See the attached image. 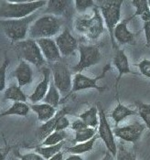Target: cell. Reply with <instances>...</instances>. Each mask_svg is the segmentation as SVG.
Returning <instances> with one entry per match:
<instances>
[{"label": "cell", "mask_w": 150, "mask_h": 160, "mask_svg": "<svg viewBox=\"0 0 150 160\" xmlns=\"http://www.w3.org/2000/svg\"><path fill=\"white\" fill-rule=\"evenodd\" d=\"M48 4V1H1L0 17L7 19H20L33 15L34 12Z\"/></svg>", "instance_id": "obj_1"}, {"label": "cell", "mask_w": 150, "mask_h": 160, "mask_svg": "<svg viewBox=\"0 0 150 160\" xmlns=\"http://www.w3.org/2000/svg\"><path fill=\"white\" fill-rule=\"evenodd\" d=\"M62 26V20L53 15H45L40 17L30 26L28 34L33 38H50L59 33Z\"/></svg>", "instance_id": "obj_2"}, {"label": "cell", "mask_w": 150, "mask_h": 160, "mask_svg": "<svg viewBox=\"0 0 150 160\" xmlns=\"http://www.w3.org/2000/svg\"><path fill=\"white\" fill-rule=\"evenodd\" d=\"M92 17H81L75 21V28L78 32L85 35L90 39H97L104 31L103 18L97 7L93 8Z\"/></svg>", "instance_id": "obj_3"}, {"label": "cell", "mask_w": 150, "mask_h": 160, "mask_svg": "<svg viewBox=\"0 0 150 160\" xmlns=\"http://www.w3.org/2000/svg\"><path fill=\"white\" fill-rule=\"evenodd\" d=\"M123 3H124L123 0H111V1H103L102 4L100 6L101 14L102 15L103 21L110 33L111 42L113 49H117L113 32L115 27L119 24L121 18V8Z\"/></svg>", "instance_id": "obj_4"}, {"label": "cell", "mask_w": 150, "mask_h": 160, "mask_svg": "<svg viewBox=\"0 0 150 160\" xmlns=\"http://www.w3.org/2000/svg\"><path fill=\"white\" fill-rule=\"evenodd\" d=\"M36 18V14L27 17L20 19H6L1 20L0 24L5 34L12 41H22L25 39L26 36L29 30V28Z\"/></svg>", "instance_id": "obj_5"}, {"label": "cell", "mask_w": 150, "mask_h": 160, "mask_svg": "<svg viewBox=\"0 0 150 160\" xmlns=\"http://www.w3.org/2000/svg\"><path fill=\"white\" fill-rule=\"evenodd\" d=\"M16 47L23 61L31 63L37 67H40L45 64L46 60L36 40L32 38L22 40L19 41Z\"/></svg>", "instance_id": "obj_6"}, {"label": "cell", "mask_w": 150, "mask_h": 160, "mask_svg": "<svg viewBox=\"0 0 150 160\" xmlns=\"http://www.w3.org/2000/svg\"><path fill=\"white\" fill-rule=\"evenodd\" d=\"M78 49L80 52V61L73 67V71L76 73H81L83 70L101 62L102 54L97 46L81 44Z\"/></svg>", "instance_id": "obj_7"}, {"label": "cell", "mask_w": 150, "mask_h": 160, "mask_svg": "<svg viewBox=\"0 0 150 160\" xmlns=\"http://www.w3.org/2000/svg\"><path fill=\"white\" fill-rule=\"evenodd\" d=\"M51 71L52 81L59 92L63 94L71 92L73 82L72 81V72L68 67L63 63L56 62L52 65Z\"/></svg>", "instance_id": "obj_8"}, {"label": "cell", "mask_w": 150, "mask_h": 160, "mask_svg": "<svg viewBox=\"0 0 150 160\" xmlns=\"http://www.w3.org/2000/svg\"><path fill=\"white\" fill-rule=\"evenodd\" d=\"M98 111H99V128H98V135L100 138L103 141L104 145L106 146L108 152H110L115 158L117 155V147L114 140V134L112 131L110 124L107 121L105 112L103 111L101 104H98Z\"/></svg>", "instance_id": "obj_9"}, {"label": "cell", "mask_w": 150, "mask_h": 160, "mask_svg": "<svg viewBox=\"0 0 150 160\" xmlns=\"http://www.w3.org/2000/svg\"><path fill=\"white\" fill-rule=\"evenodd\" d=\"M111 69V65L110 64H106L105 67L103 68L102 73L98 75L95 78H89L87 76L83 75L82 73H76L73 79V83H72V89L71 93H73L79 91H82V90H87V89H95L97 90L99 92H103L105 91V87L99 86L97 84V82L102 79L104 77V75L106 72ZM70 93V94H71Z\"/></svg>", "instance_id": "obj_10"}, {"label": "cell", "mask_w": 150, "mask_h": 160, "mask_svg": "<svg viewBox=\"0 0 150 160\" xmlns=\"http://www.w3.org/2000/svg\"><path fill=\"white\" fill-rule=\"evenodd\" d=\"M146 129V124L135 122V123L125 125L124 127H115L113 130L114 136L125 140L126 142L136 143L140 139L144 130Z\"/></svg>", "instance_id": "obj_11"}, {"label": "cell", "mask_w": 150, "mask_h": 160, "mask_svg": "<svg viewBox=\"0 0 150 160\" xmlns=\"http://www.w3.org/2000/svg\"><path fill=\"white\" fill-rule=\"evenodd\" d=\"M55 41H56V44L59 48L61 54L64 57L72 55L77 48H79L76 38L72 35L70 30L67 28L61 35H59L56 38Z\"/></svg>", "instance_id": "obj_12"}, {"label": "cell", "mask_w": 150, "mask_h": 160, "mask_svg": "<svg viewBox=\"0 0 150 160\" xmlns=\"http://www.w3.org/2000/svg\"><path fill=\"white\" fill-rule=\"evenodd\" d=\"M36 41L41 49L42 54L46 61L49 62H56L61 61L62 54L55 40H53L52 38H39Z\"/></svg>", "instance_id": "obj_13"}, {"label": "cell", "mask_w": 150, "mask_h": 160, "mask_svg": "<svg viewBox=\"0 0 150 160\" xmlns=\"http://www.w3.org/2000/svg\"><path fill=\"white\" fill-rule=\"evenodd\" d=\"M134 18V16L125 18L122 22H120L114 28V38L117 40L120 44H135V34L132 33L128 28V22Z\"/></svg>", "instance_id": "obj_14"}, {"label": "cell", "mask_w": 150, "mask_h": 160, "mask_svg": "<svg viewBox=\"0 0 150 160\" xmlns=\"http://www.w3.org/2000/svg\"><path fill=\"white\" fill-rule=\"evenodd\" d=\"M50 79H51L50 78V70L48 68H44L42 81L38 84V86L36 87L33 93L28 97L33 104H36L38 102L44 100L45 96L48 93L49 88H50V82H51Z\"/></svg>", "instance_id": "obj_15"}, {"label": "cell", "mask_w": 150, "mask_h": 160, "mask_svg": "<svg viewBox=\"0 0 150 160\" xmlns=\"http://www.w3.org/2000/svg\"><path fill=\"white\" fill-rule=\"evenodd\" d=\"M112 63L114 64V66L118 72V76H117L116 82H115V86L117 88V85H118L122 76H124L125 74L132 73V72L130 70L128 58L123 49H117V51L113 57Z\"/></svg>", "instance_id": "obj_16"}, {"label": "cell", "mask_w": 150, "mask_h": 160, "mask_svg": "<svg viewBox=\"0 0 150 160\" xmlns=\"http://www.w3.org/2000/svg\"><path fill=\"white\" fill-rule=\"evenodd\" d=\"M14 76L16 77L18 86L20 88L31 83L33 80V72L28 62L23 60L20 61L18 66L16 68L14 72Z\"/></svg>", "instance_id": "obj_17"}, {"label": "cell", "mask_w": 150, "mask_h": 160, "mask_svg": "<svg viewBox=\"0 0 150 160\" xmlns=\"http://www.w3.org/2000/svg\"><path fill=\"white\" fill-rule=\"evenodd\" d=\"M29 107L32 111L37 113L38 121L43 122V123H47L50 119H52L56 114L55 107L51 106L50 104H47V103L30 104Z\"/></svg>", "instance_id": "obj_18"}, {"label": "cell", "mask_w": 150, "mask_h": 160, "mask_svg": "<svg viewBox=\"0 0 150 160\" xmlns=\"http://www.w3.org/2000/svg\"><path fill=\"white\" fill-rule=\"evenodd\" d=\"M135 114H137V112L126 107L124 104H122L120 102L119 99L117 98V105L112 110V114H111L114 123L118 124L119 123H121L123 120H125L126 117H128L130 115H135Z\"/></svg>", "instance_id": "obj_19"}, {"label": "cell", "mask_w": 150, "mask_h": 160, "mask_svg": "<svg viewBox=\"0 0 150 160\" xmlns=\"http://www.w3.org/2000/svg\"><path fill=\"white\" fill-rule=\"evenodd\" d=\"M79 118L83 121L91 128H96L99 126V111L97 106H92L89 110L78 115Z\"/></svg>", "instance_id": "obj_20"}, {"label": "cell", "mask_w": 150, "mask_h": 160, "mask_svg": "<svg viewBox=\"0 0 150 160\" xmlns=\"http://www.w3.org/2000/svg\"><path fill=\"white\" fill-rule=\"evenodd\" d=\"M132 5L136 8V13L134 17H141L144 22H147L150 19V8L148 1L147 0H133Z\"/></svg>", "instance_id": "obj_21"}, {"label": "cell", "mask_w": 150, "mask_h": 160, "mask_svg": "<svg viewBox=\"0 0 150 160\" xmlns=\"http://www.w3.org/2000/svg\"><path fill=\"white\" fill-rule=\"evenodd\" d=\"M70 3L71 1L66 0H50L48 1V8L46 12L56 17L59 15H62L65 10H67L68 5Z\"/></svg>", "instance_id": "obj_22"}, {"label": "cell", "mask_w": 150, "mask_h": 160, "mask_svg": "<svg viewBox=\"0 0 150 160\" xmlns=\"http://www.w3.org/2000/svg\"><path fill=\"white\" fill-rule=\"evenodd\" d=\"M30 107L26 102H15L8 110L1 113V116L7 115H19V116H27L29 112Z\"/></svg>", "instance_id": "obj_23"}, {"label": "cell", "mask_w": 150, "mask_h": 160, "mask_svg": "<svg viewBox=\"0 0 150 160\" xmlns=\"http://www.w3.org/2000/svg\"><path fill=\"white\" fill-rule=\"evenodd\" d=\"M4 98L7 100H13L15 102H27V96L21 90V88L16 85H11L5 90Z\"/></svg>", "instance_id": "obj_24"}, {"label": "cell", "mask_w": 150, "mask_h": 160, "mask_svg": "<svg viewBox=\"0 0 150 160\" xmlns=\"http://www.w3.org/2000/svg\"><path fill=\"white\" fill-rule=\"evenodd\" d=\"M62 113V111L57 112L55 114V116L50 119V121H48L47 123H44L38 129V138L39 139H46L50 134H52L53 132H55V128H56V123L58 121V118L60 116V114Z\"/></svg>", "instance_id": "obj_25"}, {"label": "cell", "mask_w": 150, "mask_h": 160, "mask_svg": "<svg viewBox=\"0 0 150 160\" xmlns=\"http://www.w3.org/2000/svg\"><path fill=\"white\" fill-rule=\"evenodd\" d=\"M100 136L99 135H96L95 136H93L91 140L86 141V142H83V143H79V144H76L75 146L72 147V148H68V151L71 152L72 155H81V154H83V153H86L91 151L93 146H94V143L96 142V140L99 138Z\"/></svg>", "instance_id": "obj_26"}, {"label": "cell", "mask_w": 150, "mask_h": 160, "mask_svg": "<svg viewBox=\"0 0 150 160\" xmlns=\"http://www.w3.org/2000/svg\"><path fill=\"white\" fill-rule=\"evenodd\" d=\"M64 142H62L55 146H50V147H38L36 148L35 151L38 155H40L43 158L50 160L51 158H53L55 155L61 152V149L62 148Z\"/></svg>", "instance_id": "obj_27"}, {"label": "cell", "mask_w": 150, "mask_h": 160, "mask_svg": "<svg viewBox=\"0 0 150 160\" xmlns=\"http://www.w3.org/2000/svg\"><path fill=\"white\" fill-rule=\"evenodd\" d=\"M60 101H61L60 92L57 89V87L55 86L53 81H51L49 91H48V93L45 96L43 102H44V103L50 104V105L53 106V107H57L59 105V103H60Z\"/></svg>", "instance_id": "obj_28"}, {"label": "cell", "mask_w": 150, "mask_h": 160, "mask_svg": "<svg viewBox=\"0 0 150 160\" xmlns=\"http://www.w3.org/2000/svg\"><path fill=\"white\" fill-rule=\"evenodd\" d=\"M67 133L63 131H55L52 134H50L46 139L42 142V147H50V146H55L60 143L63 142V140L67 137Z\"/></svg>", "instance_id": "obj_29"}, {"label": "cell", "mask_w": 150, "mask_h": 160, "mask_svg": "<svg viewBox=\"0 0 150 160\" xmlns=\"http://www.w3.org/2000/svg\"><path fill=\"white\" fill-rule=\"evenodd\" d=\"M136 105L138 109L139 116L144 121L146 126L150 130V104L138 101L136 102Z\"/></svg>", "instance_id": "obj_30"}, {"label": "cell", "mask_w": 150, "mask_h": 160, "mask_svg": "<svg viewBox=\"0 0 150 160\" xmlns=\"http://www.w3.org/2000/svg\"><path fill=\"white\" fill-rule=\"evenodd\" d=\"M96 136V130L94 128L88 127L82 131L75 132L74 143L75 144H79V143L86 142V141L91 140L93 136Z\"/></svg>", "instance_id": "obj_31"}, {"label": "cell", "mask_w": 150, "mask_h": 160, "mask_svg": "<svg viewBox=\"0 0 150 160\" xmlns=\"http://www.w3.org/2000/svg\"><path fill=\"white\" fill-rule=\"evenodd\" d=\"M94 2L92 0H76L75 1V8L78 12H85L88 8H94Z\"/></svg>", "instance_id": "obj_32"}, {"label": "cell", "mask_w": 150, "mask_h": 160, "mask_svg": "<svg viewBox=\"0 0 150 160\" xmlns=\"http://www.w3.org/2000/svg\"><path fill=\"white\" fill-rule=\"evenodd\" d=\"M66 113H67V112L65 110H62V113L60 114L57 123H56L55 131H63L64 129H66L67 127L70 126V121L66 117Z\"/></svg>", "instance_id": "obj_33"}, {"label": "cell", "mask_w": 150, "mask_h": 160, "mask_svg": "<svg viewBox=\"0 0 150 160\" xmlns=\"http://www.w3.org/2000/svg\"><path fill=\"white\" fill-rule=\"evenodd\" d=\"M117 160H137L136 155L130 151H127L122 145L119 147L116 155Z\"/></svg>", "instance_id": "obj_34"}, {"label": "cell", "mask_w": 150, "mask_h": 160, "mask_svg": "<svg viewBox=\"0 0 150 160\" xmlns=\"http://www.w3.org/2000/svg\"><path fill=\"white\" fill-rule=\"evenodd\" d=\"M9 64V60L8 59H5V61L3 62L2 66L0 67V91L3 92L5 91V87H6V72H7V69L8 67Z\"/></svg>", "instance_id": "obj_35"}, {"label": "cell", "mask_w": 150, "mask_h": 160, "mask_svg": "<svg viewBox=\"0 0 150 160\" xmlns=\"http://www.w3.org/2000/svg\"><path fill=\"white\" fill-rule=\"evenodd\" d=\"M138 69L142 75L150 78V60H143L138 64Z\"/></svg>", "instance_id": "obj_36"}, {"label": "cell", "mask_w": 150, "mask_h": 160, "mask_svg": "<svg viewBox=\"0 0 150 160\" xmlns=\"http://www.w3.org/2000/svg\"><path fill=\"white\" fill-rule=\"evenodd\" d=\"M88 126L86 123H84L83 121H82L81 119L79 120H76L73 123H72V129L74 130V132H80V131H82L84 129L88 128Z\"/></svg>", "instance_id": "obj_37"}, {"label": "cell", "mask_w": 150, "mask_h": 160, "mask_svg": "<svg viewBox=\"0 0 150 160\" xmlns=\"http://www.w3.org/2000/svg\"><path fill=\"white\" fill-rule=\"evenodd\" d=\"M21 160H44V158L38 153H28L26 155L19 156Z\"/></svg>", "instance_id": "obj_38"}, {"label": "cell", "mask_w": 150, "mask_h": 160, "mask_svg": "<svg viewBox=\"0 0 150 160\" xmlns=\"http://www.w3.org/2000/svg\"><path fill=\"white\" fill-rule=\"evenodd\" d=\"M144 31L146 37V46L150 48V19L147 22H144Z\"/></svg>", "instance_id": "obj_39"}, {"label": "cell", "mask_w": 150, "mask_h": 160, "mask_svg": "<svg viewBox=\"0 0 150 160\" xmlns=\"http://www.w3.org/2000/svg\"><path fill=\"white\" fill-rule=\"evenodd\" d=\"M50 160H63V155L62 152L58 153L57 155H55L53 158H51Z\"/></svg>", "instance_id": "obj_40"}, {"label": "cell", "mask_w": 150, "mask_h": 160, "mask_svg": "<svg viewBox=\"0 0 150 160\" xmlns=\"http://www.w3.org/2000/svg\"><path fill=\"white\" fill-rule=\"evenodd\" d=\"M102 160H114V157L112 156L110 152H106V154H105L104 158H103Z\"/></svg>", "instance_id": "obj_41"}, {"label": "cell", "mask_w": 150, "mask_h": 160, "mask_svg": "<svg viewBox=\"0 0 150 160\" xmlns=\"http://www.w3.org/2000/svg\"><path fill=\"white\" fill-rule=\"evenodd\" d=\"M66 160H82V158L79 155H72Z\"/></svg>", "instance_id": "obj_42"}, {"label": "cell", "mask_w": 150, "mask_h": 160, "mask_svg": "<svg viewBox=\"0 0 150 160\" xmlns=\"http://www.w3.org/2000/svg\"><path fill=\"white\" fill-rule=\"evenodd\" d=\"M148 5H149V8H150V0L148 1Z\"/></svg>", "instance_id": "obj_43"}]
</instances>
